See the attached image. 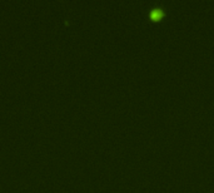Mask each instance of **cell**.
Wrapping results in <instances>:
<instances>
[{
    "label": "cell",
    "instance_id": "obj_1",
    "mask_svg": "<svg viewBox=\"0 0 214 193\" xmlns=\"http://www.w3.org/2000/svg\"><path fill=\"white\" fill-rule=\"evenodd\" d=\"M162 10L160 9H154L152 13H150V17H152V19H154V20H158L159 18H162Z\"/></svg>",
    "mask_w": 214,
    "mask_h": 193
}]
</instances>
